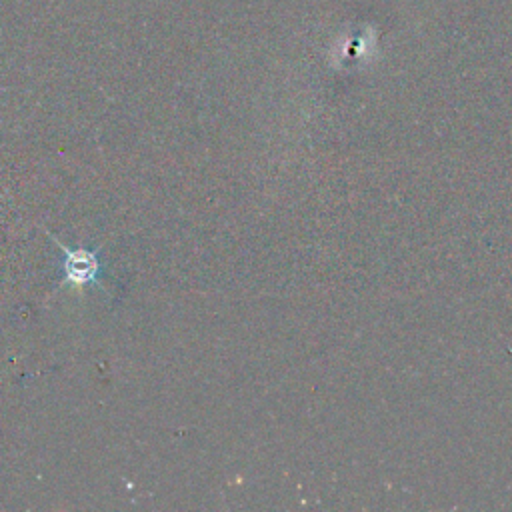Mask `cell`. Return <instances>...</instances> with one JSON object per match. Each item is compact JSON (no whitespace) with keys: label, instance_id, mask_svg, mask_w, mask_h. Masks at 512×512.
I'll return each instance as SVG.
<instances>
[{"label":"cell","instance_id":"cell-1","mask_svg":"<svg viewBox=\"0 0 512 512\" xmlns=\"http://www.w3.org/2000/svg\"><path fill=\"white\" fill-rule=\"evenodd\" d=\"M56 244L62 248V272H64V282L74 284V286H84V284H94L98 282L100 276V262L96 252L84 250V248H68L60 240Z\"/></svg>","mask_w":512,"mask_h":512}]
</instances>
